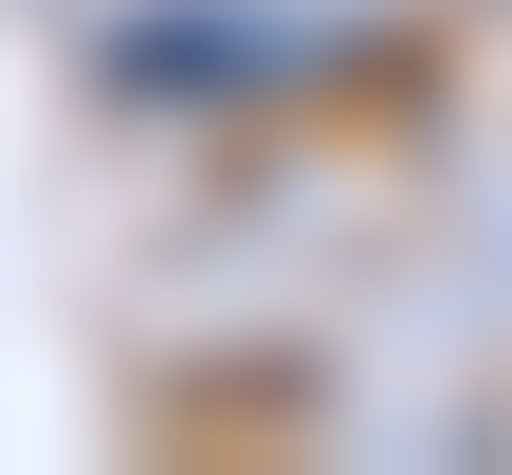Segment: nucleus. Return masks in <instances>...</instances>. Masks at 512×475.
<instances>
[]
</instances>
